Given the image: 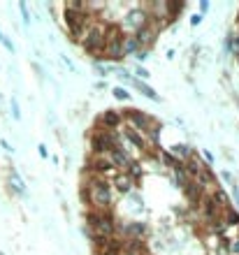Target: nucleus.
I'll list each match as a JSON object with an SVG mask.
<instances>
[{"label": "nucleus", "instance_id": "bb28decb", "mask_svg": "<svg viewBox=\"0 0 239 255\" xmlns=\"http://www.w3.org/2000/svg\"><path fill=\"white\" fill-rule=\"evenodd\" d=\"M0 42L5 44V47H7V49H10V51H14V44H12L10 40H7V37H2V40H0Z\"/></svg>", "mask_w": 239, "mask_h": 255}, {"label": "nucleus", "instance_id": "7ed1b4c3", "mask_svg": "<svg viewBox=\"0 0 239 255\" xmlns=\"http://www.w3.org/2000/svg\"><path fill=\"white\" fill-rule=\"evenodd\" d=\"M121 118L128 121V128H130V130H135V132H139V135L149 137L151 142H156L158 128H160L156 118H151L149 114L139 112V109H133V107H125L123 112H121Z\"/></svg>", "mask_w": 239, "mask_h": 255}, {"label": "nucleus", "instance_id": "5701e85b", "mask_svg": "<svg viewBox=\"0 0 239 255\" xmlns=\"http://www.w3.org/2000/svg\"><path fill=\"white\" fill-rule=\"evenodd\" d=\"M230 253H232V255H239V234L235 237V239H232V241H230Z\"/></svg>", "mask_w": 239, "mask_h": 255}, {"label": "nucleus", "instance_id": "6ab92c4d", "mask_svg": "<svg viewBox=\"0 0 239 255\" xmlns=\"http://www.w3.org/2000/svg\"><path fill=\"white\" fill-rule=\"evenodd\" d=\"M142 51V47H139V42L135 40V35H125L123 37V53L128 56V53H137Z\"/></svg>", "mask_w": 239, "mask_h": 255}, {"label": "nucleus", "instance_id": "423d86ee", "mask_svg": "<svg viewBox=\"0 0 239 255\" xmlns=\"http://www.w3.org/2000/svg\"><path fill=\"white\" fill-rule=\"evenodd\" d=\"M63 16H65V26H68V32L72 40H82L84 31L88 28V23L93 21V16L86 10H72V7H65L63 10Z\"/></svg>", "mask_w": 239, "mask_h": 255}, {"label": "nucleus", "instance_id": "ddd939ff", "mask_svg": "<svg viewBox=\"0 0 239 255\" xmlns=\"http://www.w3.org/2000/svg\"><path fill=\"white\" fill-rule=\"evenodd\" d=\"M133 35H135V40L139 42V47H151L154 40H156V35H158V28H154L151 23H146L144 28H139V31L133 32Z\"/></svg>", "mask_w": 239, "mask_h": 255}, {"label": "nucleus", "instance_id": "0eeeda50", "mask_svg": "<svg viewBox=\"0 0 239 255\" xmlns=\"http://www.w3.org/2000/svg\"><path fill=\"white\" fill-rule=\"evenodd\" d=\"M104 56L112 58V61H121L123 53V31L116 26V23H109L104 26Z\"/></svg>", "mask_w": 239, "mask_h": 255}, {"label": "nucleus", "instance_id": "6e6552de", "mask_svg": "<svg viewBox=\"0 0 239 255\" xmlns=\"http://www.w3.org/2000/svg\"><path fill=\"white\" fill-rule=\"evenodd\" d=\"M86 170L91 172V174H95V176H109V179H114L116 174H119V170L114 167V162L109 160V156H91L88 158V162H86Z\"/></svg>", "mask_w": 239, "mask_h": 255}, {"label": "nucleus", "instance_id": "393cba45", "mask_svg": "<svg viewBox=\"0 0 239 255\" xmlns=\"http://www.w3.org/2000/svg\"><path fill=\"white\" fill-rule=\"evenodd\" d=\"M232 51H235V56H239V35H235V40H232Z\"/></svg>", "mask_w": 239, "mask_h": 255}, {"label": "nucleus", "instance_id": "9b49d317", "mask_svg": "<svg viewBox=\"0 0 239 255\" xmlns=\"http://www.w3.org/2000/svg\"><path fill=\"white\" fill-rule=\"evenodd\" d=\"M121 251H123V239L121 237L95 241V255H121Z\"/></svg>", "mask_w": 239, "mask_h": 255}, {"label": "nucleus", "instance_id": "20e7f679", "mask_svg": "<svg viewBox=\"0 0 239 255\" xmlns=\"http://www.w3.org/2000/svg\"><path fill=\"white\" fill-rule=\"evenodd\" d=\"M82 47L86 53H91L95 58H102L104 56V23L100 21H91L88 23V28L84 31L82 35Z\"/></svg>", "mask_w": 239, "mask_h": 255}, {"label": "nucleus", "instance_id": "a878e982", "mask_svg": "<svg viewBox=\"0 0 239 255\" xmlns=\"http://www.w3.org/2000/svg\"><path fill=\"white\" fill-rule=\"evenodd\" d=\"M137 75L142 77V79H149V70H144V67L139 65V67H137Z\"/></svg>", "mask_w": 239, "mask_h": 255}, {"label": "nucleus", "instance_id": "f3484780", "mask_svg": "<svg viewBox=\"0 0 239 255\" xmlns=\"http://www.w3.org/2000/svg\"><path fill=\"white\" fill-rule=\"evenodd\" d=\"M223 225H225V227H237L239 211H235L232 207H225V209H223Z\"/></svg>", "mask_w": 239, "mask_h": 255}, {"label": "nucleus", "instance_id": "aec40b11", "mask_svg": "<svg viewBox=\"0 0 239 255\" xmlns=\"http://www.w3.org/2000/svg\"><path fill=\"white\" fill-rule=\"evenodd\" d=\"M135 88L142 93V96H146L149 100H154V102H158V93L151 88V86L146 84V81H135Z\"/></svg>", "mask_w": 239, "mask_h": 255}, {"label": "nucleus", "instance_id": "f257e3e1", "mask_svg": "<svg viewBox=\"0 0 239 255\" xmlns=\"http://www.w3.org/2000/svg\"><path fill=\"white\" fill-rule=\"evenodd\" d=\"M82 200L88 202L93 207V211H109L112 204H114V191H112V183L102 176H95L88 174L86 186L82 191Z\"/></svg>", "mask_w": 239, "mask_h": 255}, {"label": "nucleus", "instance_id": "4be33fe9", "mask_svg": "<svg viewBox=\"0 0 239 255\" xmlns=\"http://www.w3.org/2000/svg\"><path fill=\"white\" fill-rule=\"evenodd\" d=\"M19 10H21V16H23V21L31 23V16H28V5H26V2H19Z\"/></svg>", "mask_w": 239, "mask_h": 255}, {"label": "nucleus", "instance_id": "4468645a", "mask_svg": "<svg viewBox=\"0 0 239 255\" xmlns=\"http://www.w3.org/2000/svg\"><path fill=\"white\" fill-rule=\"evenodd\" d=\"M170 156H172L174 160H179V162H186V160L193 158V151L188 149L186 144H174L172 151H170Z\"/></svg>", "mask_w": 239, "mask_h": 255}, {"label": "nucleus", "instance_id": "c756f323", "mask_svg": "<svg viewBox=\"0 0 239 255\" xmlns=\"http://www.w3.org/2000/svg\"><path fill=\"white\" fill-rule=\"evenodd\" d=\"M0 40H2V32H0Z\"/></svg>", "mask_w": 239, "mask_h": 255}, {"label": "nucleus", "instance_id": "1a4fd4ad", "mask_svg": "<svg viewBox=\"0 0 239 255\" xmlns=\"http://www.w3.org/2000/svg\"><path fill=\"white\" fill-rule=\"evenodd\" d=\"M121 123H123V118H121V112H116V109H104L102 114L95 116V126L107 130V132H116Z\"/></svg>", "mask_w": 239, "mask_h": 255}, {"label": "nucleus", "instance_id": "f03ea898", "mask_svg": "<svg viewBox=\"0 0 239 255\" xmlns=\"http://www.w3.org/2000/svg\"><path fill=\"white\" fill-rule=\"evenodd\" d=\"M86 230L84 234L91 237V241H102V239H112L119 237V227H116V218L112 211H88L86 213Z\"/></svg>", "mask_w": 239, "mask_h": 255}, {"label": "nucleus", "instance_id": "dca6fc26", "mask_svg": "<svg viewBox=\"0 0 239 255\" xmlns=\"http://www.w3.org/2000/svg\"><path fill=\"white\" fill-rule=\"evenodd\" d=\"M112 181H114V188L121 192V195L130 192V188H133V181H130V176H125V174H116Z\"/></svg>", "mask_w": 239, "mask_h": 255}, {"label": "nucleus", "instance_id": "c85d7f7f", "mask_svg": "<svg viewBox=\"0 0 239 255\" xmlns=\"http://www.w3.org/2000/svg\"><path fill=\"white\" fill-rule=\"evenodd\" d=\"M200 21H202V16H200V14H195V16H193V21H190V23H193V26H198Z\"/></svg>", "mask_w": 239, "mask_h": 255}, {"label": "nucleus", "instance_id": "412c9836", "mask_svg": "<svg viewBox=\"0 0 239 255\" xmlns=\"http://www.w3.org/2000/svg\"><path fill=\"white\" fill-rule=\"evenodd\" d=\"M112 93H114V97H116V100H121V102H125V100L130 97V96H128V91H125V88H121V86H116Z\"/></svg>", "mask_w": 239, "mask_h": 255}, {"label": "nucleus", "instance_id": "b1692460", "mask_svg": "<svg viewBox=\"0 0 239 255\" xmlns=\"http://www.w3.org/2000/svg\"><path fill=\"white\" fill-rule=\"evenodd\" d=\"M12 112H14V118L19 121V118H21V109H19V102H17L14 97H12Z\"/></svg>", "mask_w": 239, "mask_h": 255}, {"label": "nucleus", "instance_id": "f8f14e48", "mask_svg": "<svg viewBox=\"0 0 239 255\" xmlns=\"http://www.w3.org/2000/svg\"><path fill=\"white\" fill-rule=\"evenodd\" d=\"M184 192H186V200L190 202L193 209H200V202H202V197H205V188L195 183V181H188L186 186H184Z\"/></svg>", "mask_w": 239, "mask_h": 255}, {"label": "nucleus", "instance_id": "39448f33", "mask_svg": "<svg viewBox=\"0 0 239 255\" xmlns=\"http://www.w3.org/2000/svg\"><path fill=\"white\" fill-rule=\"evenodd\" d=\"M88 144H91V153H93V156H109L121 142H119V135H116V132H107V130L95 126L93 130L88 132Z\"/></svg>", "mask_w": 239, "mask_h": 255}, {"label": "nucleus", "instance_id": "9d476101", "mask_svg": "<svg viewBox=\"0 0 239 255\" xmlns=\"http://www.w3.org/2000/svg\"><path fill=\"white\" fill-rule=\"evenodd\" d=\"M146 21H149V12H146V7H133V10H128L123 14V23L130 28L133 32H137L139 28H144Z\"/></svg>", "mask_w": 239, "mask_h": 255}, {"label": "nucleus", "instance_id": "a211bd4d", "mask_svg": "<svg viewBox=\"0 0 239 255\" xmlns=\"http://www.w3.org/2000/svg\"><path fill=\"white\" fill-rule=\"evenodd\" d=\"M184 10V2H165V21H174Z\"/></svg>", "mask_w": 239, "mask_h": 255}, {"label": "nucleus", "instance_id": "cd10ccee", "mask_svg": "<svg viewBox=\"0 0 239 255\" xmlns=\"http://www.w3.org/2000/svg\"><path fill=\"white\" fill-rule=\"evenodd\" d=\"M202 156H205V160H207V162H211V160H214V156H211L209 151H202Z\"/></svg>", "mask_w": 239, "mask_h": 255}, {"label": "nucleus", "instance_id": "7c9ffc66", "mask_svg": "<svg viewBox=\"0 0 239 255\" xmlns=\"http://www.w3.org/2000/svg\"><path fill=\"white\" fill-rule=\"evenodd\" d=\"M237 58H239V56H237Z\"/></svg>", "mask_w": 239, "mask_h": 255}, {"label": "nucleus", "instance_id": "2eb2a0df", "mask_svg": "<svg viewBox=\"0 0 239 255\" xmlns=\"http://www.w3.org/2000/svg\"><path fill=\"white\" fill-rule=\"evenodd\" d=\"M10 188L17 197H26V186H23V181L19 179V174H17L14 170L10 172Z\"/></svg>", "mask_w": 239, "mask_h": 255}]
</instances>
